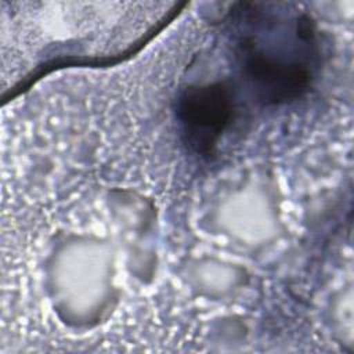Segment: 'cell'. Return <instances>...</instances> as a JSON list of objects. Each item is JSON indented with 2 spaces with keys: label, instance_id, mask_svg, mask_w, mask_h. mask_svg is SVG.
<instances>
[{
  "label": "cell",
  "instance_id": "2",
  "mask_svg": "<svg viewBox=\"0 0 354 354\" xmlns=\"http://www.w3.org/2000/svg\"><path fill=\"white\" fill-rule=\"evenodd\" d=\"M236 57L256 95L266 104L297 100L311 84V62L274 58L243 44H236Z\"/></svg>",
  "mask_w": 354,
  "mask_h": 354
},
{
  "label": "cell",
  "instance_id": "1",
  "mask_svg": "<svg viewBox=\"0 0 354 354\" xmlns=\"http://www.w3.org/2000/svg\"><path fill=\"white\" fill-rule=\"evenodd\" d=\"M176 112L185 142L196 153L209 156L232 122V88L225 82L188 86L178 95Z\"/></svg>",
  "mask_w": 354,
  "mask_h": 354
}]
</instances>
